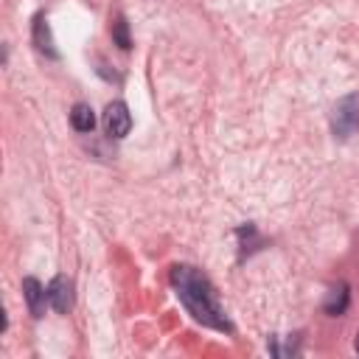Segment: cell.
Here are the masks:
<instances>
[{"label": "cell", "mask_w": 359, "mask_h": 359, "mask_svg": "<svg viewBox=\"0 0 359 359\" xmlns=\"http://www.w3.org/2000/svg\"><path fill=\"white\" fill-rule=\"evenodd\" d=\"M112 39H115V45L121 50H129L132 39H129V25H126L123 17H115V22H112Z\"/></svg>", "instance_id": "cell-9"}, {"label": "cell", "mask_w": 359, "mask_h": 359, "mask_svg": "<svg viewBox=\"0 0 359 359\" xmlns=\"http://www.w3.org/2000/svg\"><path fill=\"white\" fill-rule=\"evenodd\" d=\"M22 294H25L28 311H31L34 317H42V311H45V300H48V289H45L36 278H25V280H22Z\"/></svg>", "instance_id": "cell-5"}, {"label": "cell", "mask_w": 359, "mask_h": 359, "mask_svg": "<svg viewBox=\"0 0 359 359\" xmlns=\"http://www.w3.org/2000/svg\"><path fill=\"white\" fill-rule=\"evenodd\" d=\"M34 45H36V50H39V53H45V56H50V59H56V56H59V53H56V48H53V36H50L48 20H45L42 14H36V17H34Z\"/></svg>", "instance_id": "cell-6"}, {"label": "cell", "mask_w": 359, "mask_h": 359, "mask_svg": "<svg viewBox=\"0 0 359 359\" xmlns=\"http://www.w3.org/2000/svg\"><path fill=\"white\" fill-rule=\"evenodd\" d=\"M104 129L109 137H126L132 129V115L123 101H112L104 109Z\"/></svg>", "instance_id": "cell-3"}, {"label": "cell", "mask_w": 359, "mask_h": 359, "mask_svg": "<svg viewBox=\"0 0 359 359\" xmlns=\"http://www.w3.org/2000/svg\"><path fill=\"white\" fill-rule=\"evenodd\" d=\"M353 348H356V353H359V334H356V339H353Z\"/></svg>", "instance_id": "cell-10"}, {"label": "cell", "mask_w": 359, "mask_h": 359, "mask_svg": "<svg viewBox=\"0 0 359 359\" xmlns=\"http://www.w3.org/2000/svg\"><path fill=\"white\" fill-rule=\"evenodd\" d=\"M171 286L196 323L216 328V331H227V334L233 331L230 320L224 317V311L219 306L216 289L205 272H199L196 266H188V264H177V266H171Z\"/></svg>", "instance_id": "cell-1"}, {"label": "cell", "mask_w": 359, "mask_h": 359, "mask_svg": "<svg viewBox=\"0 0 359 359\" xmlns=\"http://www.w3.org/2000/svg\"><path fill=\"white\" fill-rule=\"evenodd\" d=\"M48 303L59 311V314H67L73 309V283L67 275H56L50 283H48Z\"/></svg>", "instance_id": "cell-4"}, {"label": "cell", "mask_w": 359, "mask_h": 359, "mask_svg": "<svg viewBox=\"0 0 359 359\" xmlns=\"http://www.w3.org/2000/svg\"><path fill=\"white\" fill-rule=\"evenodd\" d=\"M359 129V93H348L334 104L331 112V132L337 137H351Z\"/></svg>", "instance_id": "cell-2"}, {"label": "cell", "mask_w": 359, "mask_h": 359, "mask_svg": "<svg viewBox=\"0 0 359 359\" xmlns=\"http://www.w3.org/2000/svg\"><path fill=\"white\" fill-rule=\"evenodd\" d=\"M348 300H351V292H348V286H345V283H339L337 289H331V292H328V300H325V311H328L331 317H339V314H345V309H348Z\"/></svg>", "instance_id": "cell-8"}, {"label": "cell", "mask_w": 359, "mask_h": 359, "mask_svg": "<svg viewBox=\"0 0 359 359\" xmlns=\"http://www.w3.org/2000/svg\"><path fill=\"white\" fill-rule=\"evenodd\" d=\"M70 123L76 132H93L95 129V115H93V107L90 104H76L70 109Z\"/></svg>", "instance_id": "cell-7"}]
</instances>
